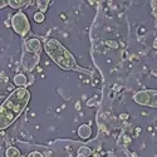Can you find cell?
Here are the masks:
<instances>
[{
	"label": "cell",
	"instance_id": "obj_1",
	"mask_svg": "<svg viewBox=\"0 0 157 157\" xmlns=\"http://www.w3.org/2000/svg\"><path fill=\"white\" fill-rule=\"evenodd\" d=\"M30 92L27 88H17L0 106V131L10 127L27 108Z\"/></svg>",
	"mask_w": 157,
	"mask_h": 157
},
{
	"label": "cell",
	"instance_id": "obj_2",
	"mask_svg": "<svg viewBox=\"0 0 157 157\" xmlns=\"http://www.w3.org/2000/svg\"><path fill=\"white\" fill-rule=\"evenodd\" d=\"M44 50L59 68L64 71H83L81 67H78L77 60L71 52L65 47H63L62 43H59L57 39H48L44 43Z\"/></svg>",
	"mask_w": 157,
	"mask_h": 157
},
{
	"label": "cell",
	"instance_id": "obj_3",
	"mask_svg": "<svg viewBox=\"0 0 157 157\" xmlns=\"http://www.w3.org/2000/svg\"><path fill=\"white\" fill-rule=\"evenodd\" d=\"M11 28L21 36L27 35L30 30V23L27 14H24L23 11H18L17 14H14V17L11 18Z\"/></svg>",
	"mask_w": 157,
	"mask_h": 157
},
{
	"label": "cell",
	"instance_id": "obj_4",
	"mask_svg": "<svg viewBox=\"0 0 157 157\" xmlns=\"http://www.w3.org/2000/svg\"><path fill=\"white\" fill-rule=\"evenodd\" d=\"M133 99L140 106H147L151 108L157 107V92L156 89L148 90H140L133 96Z\"/></svg>",
	"mask_w": 157,
	"mask_h": 157
},
{
	"label": "cell",
	"instance_id": "obj_5",
	"mask_svg": "<svg viewBox=\"0 0 157 157\" xmlns=\"http://www.w3.org/2000/svg\"><path fill=\"white\" fill-rule=\"evenodd\" d=\"M39 62V54H32L29 52H25L23 56V65L27 71H32Z\"/></svg>",
	"mask_w": 157,
	"mask_h": 157
},
{
	"label": "cell",
	"instance_id": "obj_6",
	"mask_svg": "<svg viewBox=\"0 0 157 157\" xmlns=\"http://www.w3.org/2000/svg\"><path fill=\"white\" fill-rule=\"evenodd\" d=\"M25 52H29L32 54H39L42 52V43L39 39L32 38L25 43Z\"/></svg>",
	"mask_w": 157,
	"mask_h": 157
},
{
	"label": "cell",
	"instance_id": "obj_7",
	"mask_svg": "<svg viewBox=\"0 0 157 157\" xmlns=\"http://www.w3.org/2000/svg\"><path fill=\"white\" fill-rule=\"evenodd\" d=\"M90 135H92V128H90L89 124H82L79 128H78V136H79L81 138H89Z\"/></svg>",
	"mask_w": 157,
	"mask_h": 157
},
{
	"label": "cell",
	"instance_id": "obj_8",
	"mask_svg": "<svg viewBox=\"0 0 157 157\" xmlns=\"http://www.w3.org/2000/svg\"><path fill=\"white\" fill-rule=\"evenodd\" d=\"M32 2H29V0H9V2H6V4L11 8L14 9H20V8H25L28 6Z\"/></svg>",
	"mask_w": 157,
	"mask_h": 157
},
{
	"label": "cell",
	"instance_id": "obj_9",
	"mask_svg": "<svg viewBox=\"0 0 157 157\" xmlns=\"http://www.w3.org/2000/svg\"><path fill=\"white\" fill-rule=\"evenodd\" d=\"M27 77H25V74L23 73H19L14 77V84L18 87V88H25V86H27Z\"/></svg>",
	"mask_w": 157,
	"mask_h": 157
},
{
	"label": "cell",
	"instance_id": "obj_10",
	"mask_svg": "<svg viewBox=\"0 0 157 157\" xmlns=\"http://www.w3.org/2000/svg\"><path fill=\"white\" fill-rule=\"evenodd\" d=\"M6 157H20L21 155H20V151L17 148V147H9L8 150H6V155H5Z\"/></svg>",
	"mask_w": 157,
	"mask_h": 157
},
{
	"label": "cell",
	"instance_id": "obj_11",
	"mask_svg": "<svg viewBox=\"0 0 157 157\" xmlns=\"http://www.w3.org/2000/svg\"><path fill=\"white\" fill-rule=\"evenodd\" d=\"M78 155H82L84 157H90V155H92V150H90L88 146H82L79 150H78Z\"/></svg>",
	"mask_w": 157,
	"mask_h": 157
},
{
	"label": "cell",
	"instance_id": "obj_12",
	"mask_svg": "<svg viewBox=\"0 0 157 157\" xmlns=\"http://www.w3.org/2000/svg\"><path fill=\"white\" fill-rule=\"evenodd\" d=\"M49 3H50V2H48V0H44V2H36V6L39 8V11L44 14V13L47 11V9H48Z\"/></svg>",
	"mask_w": 157,
	"mask_h": 157
},
{
	"label": "cell",
	"instance_id": "obj_13",
	"mask_svg": "<svg viewBox=\"0 0 157 157\" xmlns=\"http://www.w3.org/2000/svg\"><path fill=\"white\" fill-rule=\"evenodd\" d=\"M44 20H45V15L43 14V13L38 11V13H35V14H34V21H35V23L40 24V23H43Z\"/></svg>",
	"mask_w": 157,
	"mask_h": 157
},
{
	"label": "cell",
	"instance_id": "obj_14",
	"mask_svg": "<svg viewBox=\"0 0 157 157\" xmlns=\"http://www.w3.org/2000/svg\"><path fill=\"white\" fill-rule=\"evenodd\" d=\"M28 157H44V156H43V153H40L39 151H33V152H30L28 155Z\"/></svg>",
	"mask_w": 157,
	"mask_h": 157
},
{
	"label": "cell",
	"instance_id": "obj_15",
	"mask_svg": "<svg viewBox=\"0 0 157 157\" xmlns=\"http://www.w3.org/2000/svg\"><path fill=\"white\" fill-rule=\"evenodd\" d=\"M106 45H108L109 48H118V44H117L116 42H113V40H108V42H106Z\"/></svg>",
	"mask_w": 157,
	"mask_h": 157
},
{
	"label": "cell",
	"instance_id": "obj_16",
	"mask_svg": "<svg viewBox=\"0 0 157 157\" xmlns=\"http://www.w3.org/2000/svg\"><path fill=\"white\" fill-rule=\"evenodd\" d=\"M77 157H84V156H82V155H78V156H77Z\"/></svg>",
	"mask_w": 157,
	"mask_h": 157
}]
</instances>
